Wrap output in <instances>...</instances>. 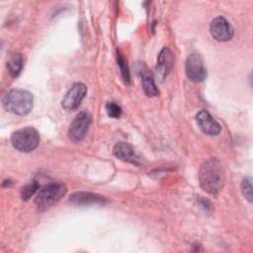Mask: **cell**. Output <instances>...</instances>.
I'll return each instance as SVG.
<instances>
[{"mask_svg":"<svg viewBox=\"0 0 253 253\" xmlns=\"http://www.w3.org/2000/svg\"><path fill=\"white\" fill-rule=\"evenodd\" d=\"M199 182L201 188L210 195L218 194L224 185V170L216 158L207 159L200 168Z\"/></svg>","mask_w":253,"mask_h":253,"instance_id":"1","label":"cell"},{"mask_svg":"<svg viewBox=\"0 0 253 253\" xmlns=\"http://www.w3.org/2000/svg\"><path fill=\"white\" fill-rule=\"evenodd\" d=\"M34 105L33 95L23 89H12L2 98V107L9 113L26 116L29 114Z\"/></svg>","mask_w":253,"mask_h":253,"instance_id":"2","label":"cell"},{"mask_svg":"<svg viewBox=\"0 0 253 253\" xmlns=\"http://www.w3.org/2000/svg\"><path fill=\"white\" fill-rule=\"evenodd\" d=\"M66 187L60 182H52L39 190L35 204L40 211H45L55 205L65 195Z\"/></svg>","mask_w":253,"mask_h":253,"instance_id":"3","label":"cell"},{"mask_svg":"<svg viewBox=\"0 0 253 253\" xmlns=\"http://www.w3.org/2000/svg\"><path fill=\"white\" fill-rule=\"evenodd\" d=\"M11 143L21 152H31L40 143V134L34 127H25L14 131L11 135Z\"/></svg>","mask_w":253,"mask_h":253,"instance_id":"4","label":"cell"},{"mask_svg":"<svg viewBox=\"0 0 253 253\" xmlns=\"http://www.w3.org/2000/svg\"><path fill=\"white\" fill-rule=\"evenodd\" d=\"M91 124V115L87 111L80 112L72 121L68 128L69 139L73 142H80L86 136Z\"/></svg>","mask_w":253,"mask_h":253,"instance_id":"5","label":"cell"},{"mask_svg":"<svg viewBox=\"0 0 253 253\" xmlns=\"http://www.w3.org/2000/svg\"><path fill=\"white\" fill-rule=\"evenodd\" d=\"M186 74L193 82H202L207 76L202 56L197 53H191L186 61Z\"/></svg>","mask_w":253,"mask_h":253,"instance_id":"6","label":"cell"},{"mask_svg":"<svg viewBox=\"0 0 253 253\" xmlns=\"http://www.w3.org/2000/svg\"><path fill=\"white\" fill-rule=\"evenodd\" d=\"M211 35L217 42H227L232 39L234 30L231 24L222 16L215 17L210 25Z\"/></svg>","mask_w":253,"mask_h":253,"instance_id":"7","label":"cell"},{"mask_svg":"<svg viewBox=\"0 0 253 253\" xmlns=\"http://www.w3.org/2000/svg\"><path fill=\"white\" fill-rule=\"evenodd\" d=\"M87 92V87L81 82H77L67 91L61 101V106L66 111L76 110L81 104Z\"/></svg>","mask_w":253,"mask_h":253,"instance_id":"8","label":"cell"},{"mask_svg":"<svg viewBox=\"0 0 253 253\" xmlns=\"http://www.w3.org/2000/svg\"><path fill=\"white\" fill-rule=\"evenodd\" d=\"M196 121L202 131L208 135H217L221 130L219 123L206 110H202L197 114Z\"/></svg>","mask_w":253,"mask_h":253,"instance_id":"9","label":"cell"},{"mask_svg":"<svg viewBox=\"0 0 253 253\" xmlns=\"http://www.w3.org/2000/svg\"><path fill=\"white\" fill-rule=\"evenodd\" d=\"M173 65V53L168 47H163L160 51L158 58H157V64H156V76L160 79V81H163L165 77L170 72Z\"/></svg>","mask_w":253,"mask_h":253,"instance_id":"10","label":"cell"},{"mask_svg":"<svg viewBox=\"0 0 253 253\" xmlns=\"http://www.w3.org/2000/svg\"><path fill=\"white\" fill-rule=\"evenodd\" d=\"M69 202L76 206L104 205L106 199L101 195L91 192H76L70 196Z\"/></svg>","mask_w":253,"mask_h":253,"instance_id":"11","label":"cell"},{"mask_svg":"<svg viewBox=\"0 0 253 253\" xmlns=\"http://www.w3.org/2000/svg\"><path fill=\"white\" fill-rule=\"evenodd\" d=\"M113 153L118 159L122 161L131 163L134 165H139V159L135 154L134 149L132 148L131 145H129L126 142L120 141L116 143L113 149Z\"/></svg>","mask_w":253,"mask_h":253,"instance_id":"12","label":"cell"},{"mask_svg":"<svg viewBox=\"0 0 253 253\" xmlns=\"http://www.w3.org/2000/svg\"><path fill=\"white\" fill-rule=\"evenodd\" d=\"M141 83H142V88L144 93L148 97H154L159 94V90L156 87V84L154 82V79L147 70L143 71L141 74Z\"/></svg>","mask_w":253,"mask_h":253,"instance_id":"13","label":"cell"},{"mask_svg":"<svg viewBox=\"0 0 253 253\" xmlns=\"http://www.w3.org/2000/svg\"><path fill=\"white\" fill-rule=\"evenodd\" d=\"M23 67V57L20 53H13L7 61V69L12 77H17Z\"/></svg>","mask_w":253,"mask_h":253,"instance_id":"14","label":"cell"},{"mask_svg":"<svg viewBox=\"0 0 253 253\" xmlns=\"http://www.w3.org/2000/svg\"><path fill=\"white\" fill-rule=\"evenodd\" d=\"M117 60H118V65H119V67H120L121 74H122V77H123L124 81H125L126 84H129L130 75H129L128 66H127V64H126V61L125 57L123 56V54H122L120 51H118Z\"/></svg>","mask_w":253,"mask_h":253,"instance_id":"15","label":"cell"},{"mask_svg":"<svg viewBox=\"0 0 253 253\" xmlns=\"http://www.w3.org/2000/svg\"><path fill=\"white\" fill-rule=\"evenodd\" d=\"M39 183L37 181H31L21 190V199L23 201H28L38 190H39Z\"/></svg>","mask_w":253,"mask_h":253,"instance_id":"16","label":"cell"},{"mask_svg":"<svg viewBox=\"0 0 253 253\" xmlns=\"http://www.w3.org/2000/svg\"><path fill=\"white\" fill-rule=\"evenodd\" d=\"M241 192L243 197L249 202H252V183L251 178L247 177L241 182Z\"/></svg>","mask_w":253,"mask_h":253,"instance_id":"17","label":"cell"},{"mask_svg":"<svg viewBox=\"0 0 253 253\" xmlns=\"http://www.w3.org/2000/svg\"><path fill=\"white\" fill-rule=\"evenodd\" d=\"M106 111L109 117L119 119L123 113L122 108L116 102H108L106 104Z\"/></svg>","mask_w":253,"mask_h":253,"instance_id":"18","label":"cell"}]
</instances>
